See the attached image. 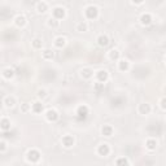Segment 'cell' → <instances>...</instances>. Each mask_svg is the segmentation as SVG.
Returning a JSON list of instances; mask_svg holds the SVG:
<instances>
[{"instance_id": "1", "label": "cell", "mask_w": 166, "mask_h": 166, "mask_svg": "<svg viewBox=\"0 0 166 166\" xmlns=\"http://www.w3.org/2000/svg\"><path fill=\"white\" fill-rule=\"evenodd\" d=\"M84 14L88 20H96L97 16H99V9L95 5H88L84 10Z\"/></svg>"}, {"instance_id": "2", "label": "cell", "mask_w": 166, "mask_h": 166, "mask_svg": "<svg viewBox=\"0 0 166 166\" xmlns=\"http://www.w3.org/2000/svg\"><path fill=\"white\" fill-rule=\"evenodd\" d=\"M40 157H42V154L38 149H31L27 152V161L31 162V164H36V162L40 160Z\"/></svg>"}, {"instance_id": "3", "label": "cell", "mask_w": 166, "mask_h": 166, "mask_svg": "<svg viewBox=\"0 0 166 166\" xmlns=\"http://www.w3.org/2000/svg\"><path fill=\"white\" fill-rule=\"evenodd\" d=\"M88 116V107L87 105H81L78 109H77V117L78 119H86Z\"/></svg>"}, {"instance_id": "4", "label": "cell", "mask_w": 166, "mask_h": 166, "mask_svg": "<svg viewBox=\"0 0 166 166\" xmlns=\"http://www.w3.org/2000/svg\"><path fill=\"white\" fill-rule=\"evenodd\" d=\"M52 14H53V18H56V20H62V18H65L66 12L62 7H56L52 10Z\"/></svg>"}, {"instance_id": "5", "label": "cell", "mask_w": 166, "mask_h": 166, "mask_svg": "<svg viewBox=\"0 0 166 166\" xmlns=\"http://www.w3.org/2000/svg\"><path fill=\"white\" fill-rule=\"evenodd\" d=\"M46 118L47 121H50V122H56V121L59 119V113L55 110V109H48L46 112Z\"/></svg>"}, {"instance_id": "6", "label": "cell", "mask_w": 166, "mask_h": 166, "mask_svg": "<svg viewBox=\"0 0 166 166\" xmlns=\"http://www.w3.org/2000/svg\"><path fill=\"white\" fill-rule=\"evenodd\" d=\"M109 153H110V148H109L108 144H101V145H99V148H97V154H99V156L107 157Z\"/></svg>"}, {"instance_id": "7", "label": "cell", "mask_w": 166, "mask_h": 166, "mask_svg": "<svg viewBox=\"0 0 166 166\" xmlns=\"http://www.w3.org/2000/svg\"><path fill=\"white\" fill-rule=\"evenodd\" d=\"M74 138L71 136V135H65V136L62 138V145L65 147V148H71V147L74 145Z\"/></svg>"}, {"instance_id": "8", "label": "cell", "mask_w": 166, "mask_h": 166, "mask_svg": "<svg viewBox=\"0 0 166 166\" xmlns=\"http://www.w3.org/2000/svg\"><path fill=\"white\" fill-rule=\"evenodd\" d=\"M96 78H97V81H99V82L105 83L108 81V78H109V74H108L107 70H99L96 73Z\"/></svg>"}, {"instance_id": "9", "label": "cell", "mask_w": 166, "mask_h": 166, "mask_svg": "<svg viewBox=\"0 0 166 166\" xmlns=\"http://www.w3.org/2000/svg\"><path fill=\"white\" fill-rule=\"evenodd\" d=\"M140 22H142V25H144V26L150 25L152 24V16H150L149 13H143L140 17Z\"/></svg>"}, {"instance_id": "10", "label": "cell", "mask_w": 166, "mask_h": 166, "mask_svg": "<svg viewBox=\"0 0 166 166\" xmlns=\"http://www.w3.org/2000/svg\"><path fill=\"white\" fill-rule=\"evenodd\" d=\"M101 134L104 135V136H112L113 135V127L110 124H104L103 127H101Z\"/></svg>"}, {"instance_id": "11", "label": "cell", "mask_w": 166, "mask_h": 166, "mask_svg": "<svg viewBox=\"0 0 166 166\" xmlns=\"http://www.w3.org/2000/svg\"><path fill=\"white\" fill-rule=\"evenodd\" d=\"M43 109H44V107H43V104H42L40 101H36V103H34L33 107H31V110L35 113V114H39V113H42V112H43Z\"/></svg>"}, {"instance_id": "12", "label": "cell", "mask_w": 166, "mask_h": 166, "mask_svg": "<svg viewBox=\"0 0 166 166\" xmlns=\"http://www.w3.org/2000/svg\"><path fill=\"white\" fill-rule=\"evenodd\" d=\"M97 44H99L100 47H107L109 44V38L107 35H100L97 38Z\"/></svg>"}, {"instance_id": "13", "label": "cell", "mask_w": 166, "mask_h": 166, "mask_svg": "<svg viewBox=\"0 0 166 166\" xmlns=\"http://www.w3.org/2000/svg\"><path fill=\"white\" fill-rule=\"evenodd\" d=\"M149 112H150V107H149V104H140L139 105V113L143 116H145V114H149Z\"/></svg>"}, {"instance_id": "14", "label": "cell", "mask_w": 166, "mask_h": 166, "mask_svg": "<svg viewBox=\"0 0 166 166\" xmlns=\"http://www.w3.org/2000/svg\"><path fill=\"white\" fill-rule=\"evenodd\" d=\"M129 67H130V64L127 60H119V62H118V69L121 71H127L129 70Z\"/></svg>"}, {"instance_id": "15", "label": "cell", "mask_w": 166, "mask_h": 166, "mask_svg": "<svg viewBox=\"0 0 166 166\" xmlns=\"http://www.w3.org/2000/svg\"><path fill=\"white\" fill-rule=\"evenodd\" d=\"M14 24H16L17 27H24L26 25V18L24 16H17L14 18Z\"/></svg>"}, {"instance_id": "16", "label": "cell", "mask_w": 166, "mask_h": 166, "mask_svg": "<svg viewBox=\"0 0 166 166\" xmlns=\"http://www.w3.org/2000/svg\"><path fill=\"white\" fill-rule=\"evenodd\" d=\"M0 127H1L3 131H8L10 129V121L8 118H1V122H0Z\"/></svg>"}, {"instance_id": "17", "label": "cell", "mask_w": 166, "mask_h": 166, "mask_svg": "<svg viewBox=\"0 0 166 166\" xmlns=\"http://www.w3.org/2000/svg\"><path fill=\"white\" fill-rule=\"evenodd\" d=\"M145 147L148 150H154L157 147V142L154 140V139H148V140L145 142Z\"/></svg>"}, {"instance_id": "18", "label": "cell", "mask_w": 166, "mask_h": 166, "mask_svg": "<svg viewBox=\"0 0 166 166\" xmlns=\"http://www.w3.org/2000/svg\"><path fill=\"white\" fill-rule=\"evenodd\" d=\"M65 44H66V39L64 36H59V38H56V39H55V46L57 48L65 47Z\"/></svg>"}, {"instance_id": "19", "label": "cell", "mask_w": 166, "mask_h": 166, "mask_svg": "<svg viewBox=\"0 0 166 166\" xmlns=\"http://www.w3.org/2000/svg\"><path fill=\"white\" fill-rule=\"evenodd\" d=\"M47 9H48V5H47V3H46V1H40V3H38V5H36V10H38L39 13H44Z\"/></svg>"}, {"instance_id": "20", "label": "cell", "mask_w": 166, "mask_h": 166, "mask_svg": "<svg viewBox=\"0 0 166 166\" xmlns=\"http://www.w3.org/2000/svg\"><path fill=\"white\" fill-rule=\"evenodd\" d=\"M13 75H14V71H13V69H10V67H7V69L3 70V77L5 79L13 78Z\"/></svg>"}, {"instance_id": "21", "label": "cell", "mask_w": 166, "mask_h": 166, "mask_svg": "<svg viewBox=\"0 0 166 166\" xmlns=\"http://www.w3.org/2000/svg\"><path fill=\"white\" fill-rule=\"evenodd\" d=\"M81 74H82V77L84 78V79H90L93 75V71L91 69H88V67H86V69H83L81 71Z\"/></svg>"}, {"instance_id": "22", "label": "cell", "mask_w": 166, "mask_h": 166, "mask_svg": "<svg viewBox=\"0 0 166 166\" xmlns=\"http://www.w3.org/2000/svg\"><path fill=\"white\" fill-rule=\"evenodd\" d=\"M121 57V52L118 50H112L109 52V59L110 60H119Z\"/></svg>"}, {"instance_id": "23", "label": "cell", "mask_w": 166, "mask_h": 166, "mask_svg": "<svg viewBox=\"0 0 166 166\" xmlns=\"http://www.w3.org/2000/svg\"><path fill=\"white\" fill-rule=\"evenodd\" d=\"M3 103H4V105L7 108H12L14 105V99H13V97H10V96H7Z\"/></svg>"}, {"instance_id": "24", "label": "cell", "mask_w": 166, "mask_h": 166, "mask_svg": "<svg viewBox=\"0 0 166 166\" xmlns=\"http://www.w3.org/2000/svg\"><path fill=\"white\" fill-rule=\"evenodd\" d=\"M43 57L46 60H52V59H53V51H51V50L43 51Z\"/></svg>"}, {"instance_id": "25", "label": "cell", "mask_w": 166, "mask_h": 166, "mask_svg": "<svg viewBox=\"0 0 166 166\" xmlns=\"http://www.w3.org/2000/svg\"><path fill=\"white\" fill-rule=\"evenodd\" d=\"M116 165H118V166H121V165H130V161L127 160V158H124V157H121V158H118V160L116 161Z\"/></svg>"}, {"instance_id": "26", "label": "cell", "mask_w": 166, "mask_h": 166, "mask_svg": "<svg viewBox=\"0 0 166 166\" xmlns=\"http://www.w3.org/2000/svg\"><path fill=\"white\" fill-rule=\"evenodd\" d=\"M42 46H43V42H42V39H34L33 40V47L36 48V50H40Z\"/></svg>"}, {"instance_id": "27", "label": "cell", "mask_w": 166, "mask_h": 166, "mask_svg": "<svg viewBox=\"0 0 166 166\" xmlns=\"http://www.w3.org/2000/svg\"><path fill=\"white\" fill-rule=\"evenodd\" d=\"M60 25V21L59 20H56V18H53V20H51L48 21V26H51V27H57V26Z\"/></svg>"}, {"instance_id": "28", "label": "cell", "mask_w": 166, "mask_h": 166, "mask_svg": "<svg viewBox=\"0 0 166 166\" xmlns=\"http://www.w3.org/2000/svg\"><path fill=\"white\" fill-rule=\"evenodd\" d=\"M77 30L78 31H81V33H83V31H87V25L84 24V22H81L78 26H77Z\"/></svg>"}, {"instance_id": "29", "label": "cell", "mask_w": 166, "mask_h": 166, "mask_svg": "<svg viewBox=\"0 0 166 166\" xmlns=\"http://www.w3.org/2000/svg\"><path fill=\"white\" fill-rule=\"evenodd\" d=\"M95 90H96V92H100L101 90H104V83H101V82L96 83V84H95Z\"/></svg>"}, {"instance_id": "30", "label": "cell", "mask_w": 166, "mask_h": 166, "mask_svg": "<svg viewBox=\"0 0 166 166\" xmlns=\"http://www.w3.org/2000/svg\"><path fill=\"white\" fill-rule=\"evenodd\" d=\"M38 96H39L40 99H43V97H46V96H47V92H46V90H39V91H38Z\"/></svg>"}, {"instance_id": "31", "label": "cell", "mask_w": 166, "mask_h": 166, "mask_svg": "<svg viewBox=\"0 0 166 166\" xmlns=\"http://www.w3.org/2000/svg\"><path fill=\"white\" fill-rule=\"evenodd\" d=\"M160 104H161V108L164 109V110H166V97H162L161 101H160Z\"/></svg>"}, {"instance_id": "32", "label": "cell", "mask_w": 166, "mask_h": 166, "mask_svg": "<svg viewBox=\"0 0 166 166\" xmlns=\"http://www.w3.org/2000/svg\"><path fill=\"white\" fill-rule=\"evenodd\" d=\"M5 148H7L5 142H4V140H1V142H0V152H4Z\"/></svg>"}, {"instance_id": "33", "label": "cell", "mask_w": 166, "mask_h": 166, "mask_svg": "<svg viewBox=\"0 0 166 166\" xmlns=\"http://www.w3.org/2000/svg\"><path fill=\"white\" fill-rule=\"evenodd\" d=\"M131 1H133L134 4H136V5H139V4H142V3L144 1V0H131Z\"/></svg>"}, {"instance_id": "34", "label": "cell", "mask_w": 166, "mask_h": 166, "mask_svg": "<svg viewBox=\"0 0 166 166\" xmlns=\"http://www.w3.org/2000/svg\"><path fill=\"white\" fill-rule=\"evenodd\" d=\"M27 109H29V105H27V104H24V105H22V110H24V112H26Z\"/></svg>"}, {"instance_id": "35", "label": "cell", "mask_w": 166, "mask_h": 166, "mask_svg": "<svg viewBox=\"0 0 166 166\" xmlns=\"http://www.w3.org/2000/svg\"><path fill=\"white\" fill-rule=\"evenodd\" d=\"M165 62H166V57H165Z\"/></svg>"}]
</instances>
